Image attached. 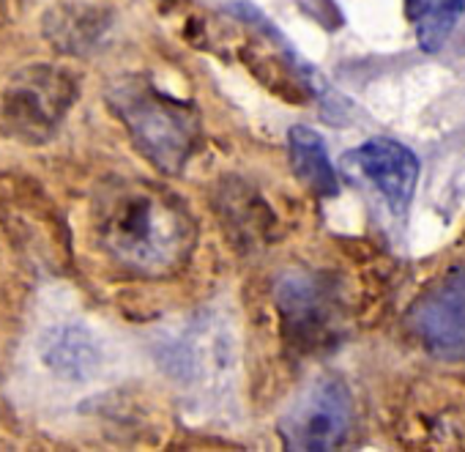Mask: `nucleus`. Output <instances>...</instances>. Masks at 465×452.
Here are the masks:
<instances>
[{
	"mask_svg": "<svg viewBox=\"0 0 465 452\" xmlns=\"http://www.w3.org/2000/svg\"><path fill=\"white\" fill-rule=\"evenodd\" d=\"M94 228L102 250L143 277H164L194 250V222L162 184L115 178L94 200Z\"/></svg>",
	"mask_w": 465,
	"mask_h": 452,
	"instance_id": "1",
	"label": "nucleus"
},
{
	"mask_svg": "<svg viewBox=\"0 0 465 452\" xmlns=\"http://www.w3.org/2000/svg\"><path fill=\"white\" fill-rule=\"evenodd\" d=\"M110 107L132 132L134 146L164 173L181 170L186 162L197 126L194 116L175 99L164 96L143 77L118 80L110 94Z\"/></svg>",
	"mask_w": 465,
	"mask_h": 452,
	"instance_id": "2",
	"label": "nucleus"
},
{
	"mask_svg": "<svg viewBox=\"0 0 465 452\" xmlns=\"http://www.w3.org/2000/svg\"><path fill=\"white\" fill-rule=\"evenodd\" d=\"M74 96V80L64 69L47 64L28 66L15 75L4 94V107H0L4 126L12 137L42 146L58 132Z\"/></svg>",
	"mask_w": 465,
	"mask_h": 452,
	"instance_id": "3",
	"label": "nucleus"
},
{
	"mask_svg": "<svg viewBox=\"0 0 465 452\" xmlns=\"http://www.w3.org/2000/svg\"><path fill=\"white\" fill-rule=\"evenodd\" d=\"M351 392L334 376H321L304 387L280 419V436L288 449H334L351 430Z\"/></svg>",
	"mask_w": 465,
	"mask_h": 452,
	"instance_id": "4",
	"label": "nucleus"
},
{
	"mask_svg": "<svg viewBox=\"0 0 465 452\" xmlns=\"http://www.w3.org/2000/svg\"><path fill=\"white\" fill-rule=\"evenodd\" d=\"M411 329L435 359L457 362L465 357V264L451 266L419 296L411 310Z\"/></svg>",
	"mask_w": 465,
	"mask_h": 452,
	"instance_id": "5",
	"label": "nucleus"
},
{
	"mask_svg": "<svg viewBox=\"0 0 465 452\" xmlns=\"http://www.w3.org/2000/svg\"><path fill=\"white\" fill-rule=\"evenodd\" d=\"M277 307L285 332L302 346H315L329 340L340 305L329 277L293 272L277 283Z\"/></svg>",
	"mask_w": 465,
	"mask_h": 452,
	"instance_id": "6",
	"label": "nucleus"
},
{
	"mask_svg": "<svg viewBox=\"0 0 465 452\" xmlns=\"http://www.w3.org/2000/svg\"><path fill=\"white\" fill-rule=\"evenodd\" d=\"M353 165L370 178V184L383 195L391 211H405L413 200L421 165L416 154L391 137H372L351 154Z\"/></svg>",
	"mask_w": 465,
	"mask_h": 452,
	"instance_id": "7",
	"label": "nucleus"
},
{
	"mask_svg": "<svg viewBox=\"0 0 465 452\" xmlns=\"http://www.w3.org/2000/svg\"><path fill=\"white\" fill-rule=\"evenodd\" d=\"M42 362L61 378L85 381L102 365V348L96 337L77 324H61L42 335L39 340Z\"/></svg>",
	"mask_w": 465,
	"mask_h": 452,
	"instance_id": "8",
	"label": "nucleus"
},
{
	"mask_svg": "<svg viewBox=\"0 0 465 452\" xmlns=\"http://www.w3.org/2000/svg\"><path fill=\"white\" fill-rule=\"evenodd\" d=\"M291 148V165L293 173L302 178V184L318 195V197H337L340 195V178L331 165V156L326 151L323 137L310 126H293L288 135Z\"/></svg>",
	"mask_w": 465,
	"mask_h": 452,
	"instance_id": "9",
	"label": "nucleus"
},
{
	"mask_svg": "<svg viewBox=\"0 0 465 452\" xmlns=\"http://www.w3.org/2000/svg\"><path fill=\"white\" fill-rule=\"evenodd\" d=\"M465 12V0H419V9L411 12L416 20V42L424 53H438L454 34Z\"/></svg>",
	"mask_w": 465,
	"mask_h": 452,
	"instance_id": "10",
	"label": "nucleus"
}]
</instances>
